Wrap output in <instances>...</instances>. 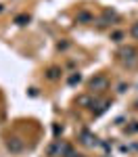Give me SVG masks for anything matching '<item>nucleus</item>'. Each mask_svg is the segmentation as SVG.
<instances>
[{"label": "nucleus", "mask_w": 138, "mask_h": 157, "mask_svg": "<svg viewBox=\"0 0 138 157\" xmlns=\"http://www.w3.org/2000/svg\"><path fill=\"white\" fill-rule=\"evenodd\" d=\"M117 57H119V61H121L124 65L132 67V65L138 63V50L134 48V46H124V48H119Z\"/></svg>", "instance_id": "f257e3e1"}, {"label": "nucleus", "mask_w": 138, "mask_h": 157, "mask_svg": "<svg viewBox=\"0 0 138 157\" xmlns=\"http://www.w3.org/2000/svg\"><path fill=\"white\" fill-rule=\"evenodd\" d=\"M88 88H90L92 92H105V90H109V78H107L105 73H99V75H94V78L88 82Z\"/></svg>", "instance_id": "f03ea898"}, {"label": "nucleus", "mask_w": 138, "mask_h": 157, "mask_svg": "<svg viewBox=\"0 0 138 157\" xmlns=\"http://www.w3.org/2000/svg\"><path fill=\"white\" fill-rule=\"evenodd\" d=\"M80 140H82L86 147H96V145H99L96 134H92L90 130H82V132H80Z\"/></svg>", "instance_id": "7ed1b4c3"}, {"label": "nucleus", "mask_w": 138, "mask_h": 157, "mask_svg": "<svg viewBox=\"0 0 138 157\" xmlns=\"http://www.w3.org/2000/svg\"><path fill=\"white\" fill-rule=\"evenodd\" d=\"M6 147H9V149H11L13 153H19V151H21V149H23V143H21V140H19V138H11V140H9V143H6Z\"/></svg>", "instance_id": "20e7f679"}, {"label": "nucleus", "mask_w": 138, "mask_h": 157, "mask_svg": "<svg viewBox=\"0 0 138 157\" xmlns=\"http://www.w3.org/2000/svg\"><path fill=\"white\" fill-rule=\"evenodd\" d=\"M46 75H48V80H57V78L61 75V69H59V67H50L48 71H46Z\"/></svg>", "instance_id": "39448f33"}, {"label": "nucleus", "mask_w": 138, "mask_h": 157, "mask_svg": "<svg viewBox=\"0 0 138 157\" xmlns=\"http://www.w3.org/2000/svg\"><path fill=\"white\" fill-rule=\"evenodd\" d=\"M130 36L134 38V40H138V21L132 23V27H130Z\"/></svg>", "instance_id": "423d86ee"}, {"label": "nucleus", "mask_w": 138, "mask_h": 157, "mask_svg": "<svg viewBox=\"0 0 138 157\" xmlns=\"http://www.w3.org/2000/svg\"><path fill=\"white\" fill-rule=\"evenodd\" d=\"M80 80H82V75H80V73H75V75H71V78H69V84L73 86V84H77Z\"/></svg>", "instance_id": "0eeeda50"}, {"label": "nucleus", "mask_w": 138, "mask_h": 157, "mask_svg": "<svg viewBox=\"0 0 138 157\" xmlns=\"http://www.w3.org/2000/svg\"><path fill=\"white\" fill-rule=\"evenodd\" d=\"M15 21H17V23H19V25H23L25 21H29V17H27V15H19V17H17Z\"/></svg>", "instance_id": "6e6552de"}, {"label": "nucleus", "mask_w": 138, "mask_h": 157, "mask_svg": "<svg viewBox=\"0 0 138 157\" xmlns=\"http://www.w3.org/2000/svg\"><path fill=\"white\" fill-rule=\"evenodd\" d=\"M77 21H90V15L88 13H80L77 15Z\"/></svg>", "instance_id": "1a4fd4ad"}, {"label": "nucleus", "mask_w": 138, "mask_h": 157, "mask_svg": "<svg viewBox=\"0 0 138 157\" xmlns=\"http://www.w3.org/2000/svg\"><path fill=\"white\" fill-rule=\"evenodd\" d=\"M128 132H138V121H132V126L128 128Z\"/></svg>", "instance_id": "9d476101"}, {"label": "nucleus", "mask_w": 138, "mask_h": 157, "mask_svg": "<svg viewBox=\"0 0 138 157\" xmlns=\"http://www.w3.org/2000/svg\"><path fill=\"white\" fill-rule=\"evenodd\" d=\"M105 157H111V155H105Z\"/></svg>", "instance_id": "9b49d317"}, {"label": "nucleus", "mask_w": 138, "mask_h": 157, "mask_svg": "<svg viewBox=\"0 0 138 157\" xmlns=\"http://www.w3.org/2000/svg\"><path fill=\"white\" fill-rule=\"evenodd\" d=\"M0 11H2V6H0Z\"/></svg>", "instance_id": "f8f14e48"}]
</instances>
